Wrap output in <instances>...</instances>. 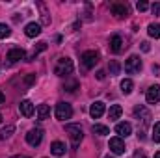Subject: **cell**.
<instances>
[{
    "instance_id": "obj_1",
    "label": "cell",
    "mask_w": 160,
    "mask_h": 158,
    "mask_svg": "<svg viewBox=\"0 0 160 158\" xmlns=\"http://www.w3.org/2000/svg\"><path fill=\"white\" fill-rule=\"evenodd\" d=\"M73 67H75V65H73V60H69V58H62V60H58L54 73H56L58 77H67V75L73 73Z\"/></svg>"
},
{
    "instance_id": "obj_2",
    "label": "cell",
    "mask_w": 160,
    "mask_h": 158,
    "mask_svg": "<svg viewBox=\"0 0 160 158\" xmlns=\"http://www.w3.org/2000/svg\"><path fill=\"white\" fill-rule=\"evenodd\" d=\"M65 130H67V134H69V138H71L73 147H78V143L82 141V136H84L80 125H65Z\"/></svg>"
},
{
    "instance_id": "obj_3",
    "label": "cell",
    "mask_w": 160,
    "mask_h": 158,
    "mask_svg": "<svg viewBox=\"0 0 160 158\" xmlns=\"http://www.w3.org/2000/svg\"><path fill=\"white\" fill-rule=\"evenodd\" d=\"M73 116V108L69 102H58L56 104V117L60 121H65V119H71Z\"/></svg>"
},
{
    "instance_id": "obj_4",
    "label": "cell",
    "mask_w": 160,
    "mask_h": 158,
    "mask_svg": "<svg viewBox=\"0 0 160 158\" xmlns=\"http://www.w3.org/2000/svg\"><path fill=\"white\" fill-rule=\"evenodd\" d=\"M97 62H99V52H95V50H86V52L82 54V65H84L86 69L95 67Z\"/></svg>"
},
{
    "instance_id": "obj_5",
    "label": "cell",
    "mask_w": 160,
    "mask_h": 158,
    "mask_svg": "<svg viewBox=\"0 0 160 158\" xmlns=\"http://www.w3.org/2000/svg\"><path fill=\"white\" fill-rule=\"evenodd\" d=\"M125 71L128 75H134V73H140L142 71V60L138 56H130L127 62H125Z\"/></svg>"
},
{
    "instance_id": "obj_6",
    "label": "cell",
    "mask_w": 160,
    "mask_h": 158,
    "mask_svg": "<svg viewBox=\"0 0 160 158\" xmlns=\"http://www.w3.org/2000/svg\"><path fill=\"white\" fill-rule=\"evenodd\" d=\"M26 141H28V145L38 147L41 141H43V130H41V128H32V130H28V134H26Z\"/></svg>"
},
{
    "instance_id": "obj_7",
    "label": "cell",
    "mask_w": 160,
    "mask_h": 158,
    "mask_svg": "<svg viewBox=\"0 0 160 158\" xmlns=\"http://www.w3.org/2000/svg\"><path fill=\"white\" fill-rule=\"evenodd\" d=\"M145 99H147V102L149 104H157L160 101V86H151L149 89H147V93H145Z\"/></svg>"
},
{
    "instance_id": "obj_8",
    "label": "cell",
    "mask_w": 160,
    "mask_h": 158,
    "mask_svg": "<svg viewBox=\"0 0 160 158\" xmlns=\"http://www.w3.org/2000/svg\"><path fill=\"white\" fill-rule=\"evenodd\" d=\"M110 151H112L114 155H123V153H125V143H123V140H121L119 136L110 140Z\"/></svg>"
},
{
    "instance_id": "obj_9",
    "label": "cell",
    "mask_w": 160,
    "mask_h": 158,
    "mask_svg": "<svg viewBox=\"0 0 160 158\" xmlns=\"http://www.w3.org/2000/svg\"><path fill=\"white\" fill-rule=\"evenodd\" d=\"M19 110H21V114H22L24 117H32L34 112H36V106H34L30 101H22V102L19 104Z\"/></svg>"
},
{
    "instance_id": "obj_10",
    "label": "cell",
    "mask_w": 160,
    "mask_h": 158,
    "mask_svg": "<svg viewBox=\"0 0 160 158\" xmlns=\"http://www.w3.org/2000/svg\"><path fill=\"white\" fill-rule=\"evenodd\" d=\"M110 11H112V15H116L118 19H123V17L128 15V7H127L125 4H112Z\"/></svg>"
},
{
    "instance_id": "obj_11",
    "label": "cell",
    "mask_w": 160,
    "mask_h": 158,
    "mask_svg": "<svg viewBox=\"0 0 160 158\" xmlns=\"http://www.w3.org/2000/svg\"><path fill=\"white\" fill-rule=\"evenodd\" d=\"M116 132L119 134V138H127L132 134V125L130 123H118L116 125Z\"/></svg>"
},
{
    "instance_id": "obj_12",
    "label": "cell",
    "mask_w": 160,
    "mask_h": 158,
    "mask_svg": "<svg viewBox=\"0 0 160 158\" xmlns=\"http://www.w3.org/2000/svg\"><path fill=\"white\" fill-rule=\"evenodd\" d=\"M89 114H91V117L93 119H99L102 114H104V102H101V101L93 102L91 108H89Z\"/></svg>"
},
{
    "instance_id": "obj_13",
    "label": "cell",
    "mask_w": 160,
    "mask_h": 158,
    "mask_svg": "<svg viewBox=\"0 0 160 158\" xmlns=\"http://www.w3.org/2000/svg\"><path fill=\"white\" fill-rule=\"evenodd\" d=\"M24 34H26L28 37H36V36H39L41 34V24H38V22H28L26 28H24Z\"/></svg>"
},
{
    "instance_id": "obj_14",
    "label": "cell",
    "mask_w": 160,
    "mask_h": 158,
    "mask_svg": "<svg viewBox=\"0 0 160 158\" xmlns=\"http://www.w3.org/2000/svg\"><path fill=\"white\" fill-rule=\"evenodd\" d=\"M26 56V52L22 50V48H11L9 52H8V60L11 62V63H15V62H19V60H22Z\"/></svg>"
},
{
    "instance_id": "obj_15",
    "label": "cell",
    "mask_w": 160,
    "mask_h": 158,
    "mask_svg": "<svg viewBox=\"0 0 160 158\" xmlns=\"http://www.w3.org/2000/svg\"><path fill=\"white\" fill-rule=\"evenodd\" d=\"M121 48H123V39H121L119 36H114L110 39V50L114 54H118V52H121Z\"/></svg>"
},
{
    "instance_id": "obj_16",
    "label": "cell",
    "mask_w": 160,
    "mask_h": 158,
    "mask_svg": "<svg viewBox=\"0 0 160 158\" xmlns=\"http://www.w3.org/2000/svg\"><path fill=\"white\" fill-rule=\"evenodd\" d=\"M134 116H136V117H142L143 123H149V119H151V114H149L143 106H136V108H134Z\"/></svg>"
},
{
    "instance_id": "obj_17",
    "label": "cell",
    "mask_w": 160,
    "mask_h": 158,
    "mask_svg": "<svg viewBox=\"0 0 160 158\" xmlns=\"http://www.w3.org/2000/svg\"><path fill=\"white\" fill-rule=\"evenodd\" d=\"M50 153L56 155V156H62V155L65 153V145H63L62 141H54V143L50 145Z\"/></svg>"
},
{
    "instance_id": "obj_18",
    "label": "cell",
    "mask_w": 160,
    "mask_h": 158,
    "mask_svg": "<svg viewBox=\"0 0 160 158\" xmlns=\"http://www.w3.org/2000/svg\"><path fill=\"white\" fill-rule=\"evenodd\" d=\"M121 114H123V108H121L119 104H112L110 110H108V117L110 119H119Z\"/></svg>"
},
{
    "instance_id": "obj_19",
    "label": "cell",
    "mask_w": 160,
    "mask_h": 158,
    "mask_svg": "<svg viewBox=\"0 0 160 158\" xmlns=\"http://www.w3.org/2000/svg\"><path fill=\"white\" fill-rule=\"evenodd\" d=\"M36 112H38V117H39L41 121H45V119H48V116H50V108H48L47 104H39Z\"/></svg>"
},
{
    "instance_id": "obj_20",
    "label": "cell",
    "mask_w": 160,
    "mask_h": 158,
    "mask_svg": "<svg viewBox=\"0 0 160 158\" xmlns=\"http://www.w3.org/2000/svg\"><path fill=\"white\" fill-rule=\"evenodd\" d=\"M91 130H93V134H99V136H106V134H110V128L104 126V125H93Z\"/></svg>"
},
{
    "instance_id": "obj_21",
    "label": "cell",
    "mask_w": 160,
    "mask_h": 158,
    "mask_svg": "<svg viewBox=\"0 0 160 158\" xmlns=\"http://www.w3.org/2000/svg\"><path fill=\"white\" fill-rule=\"evenodd\" d=\"M147 32H149V36L151 37H155V39H158L160 37V26L157 22H151L149 24V28H147Z\"/></svg>"
},
{
    "instance_id": "obj_22",
    "label": "cell",
    "mask_w": 160,
    "mask_h": 158,
    "mask_svg": "<svg viewBox=\"0 0 160 158\" xmlns=\"http://www.w3.org/2000/svg\"><path fill=\"white\" fill-rule=\"evenodd\" d=\"M132 87H134V84H132V80L125 78L121 82V91L125 93V95H128V93H132Z\"/></svg>"
},
{
    "instance_id": "obj_23",
    "label": "cell",
    "mask_w": 160,
    "mask_h": 158,
    "mask_svg": "<svg viewBox=\"0 0 160 158\" xmlns=\"http://www.w3.org/2000/svg\"><path fill=\"white\" fill-rule=\"evenodd\" d=\"M47 48V43H38V47H34V50H32V54L28 56V62H32V60H36V56L39 54L41 50H45Z\"/></svg>"
},
{
    "instance_id": "obj_24",
    "label": "cell",
    "mask_w": 160,
    "mask_h": 158,
    "mask_svg": "<svg viewBox=\"0 0 160 158\" xmlns=\"http://www.w3.org/2000/svg\"><path fill=\"white\" fill-rule=\"evenodd\" d=\"M9 34H11V28H9L8 24L0 22V39H6V37H9Z\"/></svg>"
},
{
    "instance_id": "obj_25",
    "label": "cell",
    "mask_w": 160,
    "mask_h": 158,
    "mask_svg": "<svg viewBox=\"0 0 160 158\" xmlns=\"http://www.w3.org/2000/svg\"><path fill=\"white\" fill-rule=\"evenodd\" d=\"M13 130H15V126H13V125H9V126L2 128V130H0V140H6V138H9Z\"/></svg>"
},
{
    "instance_id": "obj_26",
    "label": "cell",
    "mask_w": 160,
    "mask_h": 158,
    "mask_svg": "<svg viewBox=\"0 0 160 158\" xmlns=\"http://www.w3.org/2000/svg\"><path fill=\"white\" fill-rule=\"evenodd\" d=\"M153 141L160 143V123H155V126H153Z\"/></svg>"
},
{
    "instance_id": "obj_27",
    "label": "cell",
    "mask_w": 160,
    "mask_h": 158,
    "mask_svg": "<svg viewBox=\"0 0 160 158\" xmlns=\"http://www.w3.org/2000/svg\"><path fill=\"white\" fill-rule=\"evenodd\" d=\"M119 63L118 62H110L108 63V71H110V75H119Z\"/></svg>"
},
{
    "instance_id": "obj_28",
    "label": "cell",
    "mask_w": 160,
    "mask_h": 158,
    "mask_svg": "<svg viewBox=\"0 0 160 158\" xmlns=\"http://www.w3.org/2000/svg\"><path fill=\"white\" fill-rule=\"evenodd\" d=\"M63 89H65V91H75V89H78V82H77V80H71V82H65V86H63Z\"/></svg>"
},
{
    "instance_id": "obj_29",
    "label": "cell",
    "mask_w": 160,
    "mask_h": 158,
    "mask_svg": "<svg viewBox=\"0 0 160 158\" xmlns=\"http://www.w3.org/2000/svg\"><path fill=\"white\" fill-rule=\"evenodd\" d=\"M24 82H26V86H32V84L36 82V75H34V73H30V75L24 78Z\"/></svg>"
},
{
    "instance_id": "obj_30",
    "label": "cell",
    "mask_w": 160,
    "mask_h": 158,
    "mask_svg": "<svg viewBox=\"0 0 160 158\" xmlns=\"http://www.w3.org/2000/svg\"><path fill=\"white\" fill-rule=\"evenodd\" d=\"M136 7H138V11H145V9L149 7V4H147V2H138Z\"/></svg>"
},
{
    "instance_id": "obj_31",
    "label": "cell",
    "mask_w": 160,
    "mask_h": 158,
    "mask_svg": "<svg viewBox=\"0 0 160 158\" xmlns=\"http://www.w3.org/2000/svg\"><path fill=\"white\" fill-rule=\"evenodd\" d=\"M151 11H153V15H160V4H158V2L151 6Z\"/></svg>"
},
{
    "instance_id": "obj_32",
    "label": "cell",
    "mask_w": 160,
    "mask_h": 158,
    "mask_svg": "<svg viewBox=\"0 0 160 158\" xmlns=\"http://www.w3.org/2000/svg\"><path fill=\"white\" fill-rule=\"evenodd\" d=\"M142 50L143 52H149V43H142Z\"/></svg>"
},
{
    "instance_id": "obj_33",
    "label": "cell",
    "mask_w": 160,
    "mask_h": 158,
    "mask_svg": "<svg viewBox=\"0 0 160 158\" xmlns=\"http://www.w3.org/2000/svg\"><path fill=\"white\" fill-rule=\"evenodd\" d=\"M97 78H99V80H104V71H99V73H97Z\"/></svg>"
},
{
    "instance_id": "obj_34",
    "label": "cell",
    "mask_w": 160,
    "mask_h": 158,
    "mask_svg": "<svg viewBox=\"0 0 160 158\" xmlns=\"http://www.w3.org/2000/svg\"><path fill=\"white\" fill-rule=\"evenodd\" d=\"M4 101H6V95H4V93L0 91V104H4Z\"/></svg>"
},
{
    "instance_id": "obj_35",
    "label": "cell",
    "mask_w": 160,
    "mask_h": 158,
    "mask_svg": "<svg viewBox=\"0 0 160 158\" xmlns=\"http://www.w3.org/2000/svg\"><path fill=\"white\" fill-rule=\"evenodd\" d=\"M153 71H155V73H160V67L158 65H153Z\"/></svg>"
},
{
    "instance_id": "obj_36",
    "label": "cell",
    "mask_w": 160,
    "mask_h": 158,
    "mask_svg": "<svg viewBox=\"0 0 160 158\" xmlns=\"http://www.w3.org/2000/svg\"><path fill=\"white\" fill-rule=\"evenodd\" d=\"M11 158H30V156H21V155H17V156H11Z\"/></svg>"
},
{
    "instance_id": "obj_37",
    "label": "cell",
    "mask_w": 160,
    "mask_h": 158,
    "mask_svg": "<svg viewBox=\"0 0 160 158\" xmlns=\"http://www.w3.org/2000/svg\"><path fill=\"white\" fill-rule=\"evenodd\" d=\"M155 158H160V153H157V155H155Z\"/></svg>"
},
{
    "instance_id": "obj_38",
    "label": "cell",
    "mask_w": 160,
    "mask_h": 158,
    "mask_svg": "<svg viewBox=\"0 0 160 158\" xmlns=\"http://www.w3.org/2000/svg\"><path fill=\"white\" fill-rule=\"evenodd\" d=\"M104 158H112V156H110V155H108V156H104Z\"/></svg>"
},
{
    "instance_id": "obj_39",
    "label": "cell",
    "mask_w": 160,
    "mask_h": 158,
    "mask_svg": "<svg viewBox=\"0 0 160 158\" xmlns=\"http://www.w3.org/2000/svg\"><path fill=\"white\" fill-rule=\"evenodd\" d=\"M0 121H2V116H0Z\"/></svg>"
}]
</instances>
